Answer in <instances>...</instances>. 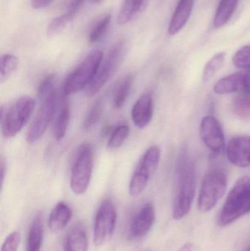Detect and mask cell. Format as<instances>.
Here are the masks:
<instances>
[{
	"label": "cell",
	"instance_id": "1",
	"mask_svg": "<svg viewBox=\"0 0 250 251\" xmlns=\"http://www.w3.org/2000/svg\"><path fill=\"white\" fill-rule=\"evenodd\" d=\"M197 187L196 167L186 151L179 156L176 172V187L173 205V218L180 221L190 212Z\"/></svg>",
	"mask_w": 250,
	"mask_h": 251
},
{
	"label": "cell",
	"instance_id": "2",
	"mask_svg": "<svg viewBox=\"0 0 250 251\" xmlns=\"http://www.w3.org/2000/svg\"><path fill=\"white\" fill-rule=\"evenodd\" d=\"M250 212V177L239 178L229 192L217 218V225L226 227Z\"/></svg>",
	"mask_w": 250,
	"mask_h": 251
},
{
	"label": "cell",
	"instance_id": "3",
	"mask_svg": "<svg viewBox=\"0 0 250 251\" xmlns=\"http://www.w3.org/2000/svg\"><path fill=\"white\" fill-rule=\"evenodd\" d=\"M104 59L101 50H93L68 75L63 86V94L66 97L86 89L93 80Z\"/></svg>",
	"mask_w": 250,
	"mask_h": 251
},
{
	"label": "cell",
	"instance_id": "4",
	"mask_svg": "<svg viewBox=\"0 0 250 251\" xmlns=\"http://www.w3.org/2000/svg\"><path fill=\"white\" fill-rule=\"evenodd\" d=\"M35 109V100L24 96L5 108H1V129L3 137L11 138L28 123Z\"/></svg>",
	"mask_w": 250,
	"mask_h": 251
},
{
	"label": "cell",
	"instance_id": "5",
	"mask_svg": "<svg viewBox=\"0 0 250 251\" xmlns=\"http://www.w3.org/2000/svg\"><path fill=\"white\" fill-rule=\"evenodd\" d=\"M39 108L26 131V140L29 144L36 143L45 134L55 117L60 101L57 88L39 97Z\"/></svg>",
	"mask_w": 250,
	"mask_h": 251
},
{
	"label": "cell",
	"instance_id": "6",
	"mask_svg": "<svg viewBox=\"0 0 250 251\" xmlns=\"http://www.w3.org/2000/svg\"><path fill=\"white\" fill-rule=\"evenodd\" d=\"M126 51L127 46L126 41L123 40L117 41L111 47L106 58L103 59L93 80L86 88V95L88 97H93L104 88L121 65Z\"/></svg>",
	"mask_w": 250,
	"mask_h": 251
},
{
	"label": "cell",
	"instance_id": "7",
	"mask_svg": "<svg viewBox=\"0 0 250 251\" xmlns=\"http://www.w3.org/2000/svg\"><path fill=\"white\" fill-rule=\"evenodd\" d=\"M227 187V176L220 169L208 171L204 177L198 196V209L202 213L212 210L224 196Z\"/></svg>",
	"mask_w": 250,
	"mask_h": 251
},
{
	"label": "cell",
	"instance_id": "8",
	"mask_svg": "<svg viewBox=\"0 0 250 251\" xmlns=\"http://www.w3.org/2000/svg\"><path fill=\"white\" fill-rule=\"evenodd\" d=\"M93 159V149L91 145L86 143L79 148L70 175V188L75 194H83L88 190L92 178Z\"/></svg>",
	"mask_w": 250,
	"mask_h": 251
},
{
	"label": "cell",
	"instance_id": "9",
	"mask_svg": "<svg viewBox=\"0 0 250 251\" xmlns=\"http://www.w3.org/2000/svg\"><path fill=\"white\" fill-rule=\"evenodd\" d=\"M160 159L161 151L158 146H151L145 151L129 182V192L132 197H137L145 190L151 176L158 168Z\"/></svg>",
	"mask_w": 250,
	"mask_h": 251
},
{
	"label": "cell",
	"instance_id": "10",
	"mask_svg": "<svg viewBox=\"0 0 250 251\" xmlns=\"http://www.w3.org/2000/svg\"><path fill=\"white\" fill-rule=\"evenodd\" d=\"M117 222V211L114 203L105 200L97 211L94 224L93 242L96 246L104 244L114 233Z\"/></svg>",
	"mask_w": 250,
	"mask_h": 251
},
{
	"label": "cell",
	"instance_id": "11",
	"mask_svg": "<svg viewBox=\"0 0 250 251\" xmlns=\"http://www.w3.org/2000/svg\"><path fill=\"white\" fill-rule=\"evenodd\" d=\"M200 133L208 149L214 153L221 151L226 143L225 134L223 127L214 116H206L202 119Z\"/></svg>",
	"mask_w": 250,
	"mask_h": 251
},
{
	"label": "cell",
	"instance_id": "12",
	"mask_svg": "<svg viewBox=\"0 0 250 251\" xmlns=\"http://www.w3.org/2000/svg\"><path fill=\"white\" fill-rule=\"evenodd\" d=\"M155 220V208L152 203L148 202L132 218L129 226V237L136 240L145 237L151 231Z\"/></svg>",
	"mask_w": 250,
	"mask_h": 251
},
{
	"label": "cell",
	"instance_id": "13",
	"mask_svg": "<svg viewBox=\"0 0 250 251\" xmlns=\"http://www.w3.org/2000/svg\"><path fill=\"white\" fill-rule=\"evenodd\" d=\"M227 159L239 168L250 167V136L237 135L229 140L226 148Z\"/></svg>",
	"mask_w": 250,
	"mask_h": 251
},
{
	"label": "cell",
	"instance_id": "14",
	"mask_svg": "<svg viewBox=\"0 0 250 251\" xmlns=\"http://www.w3.org/2000/svg\"><path fill=\"white\" fill-rule=\"evenodd\" d=\"M154 111V97L150 92L145 93L139 97L132 110V119L134 125L137 128L148 126L152 121Z\"/></svg>",
	"mask_w": 250,
	"mask_h": 251
},
{
	"label": "cell",
	"instance_id": "15",
	"mask_svg": "<svg viewBox=\"0 0 250 251\" xmlns=\"http://www.w3.org/2000/svg\"><path fill=\"white\" fill-rule=\"evenodd\" d=\"M195 1V0H180L169 25L168 33L170 35L179 33L186 25L192 13Z\"/></svg>",
	"mask_w": 250,
	"mask_h": 251
},
{
	"label": "cell",
	"instance_id": "16",
	"mask_svg": "<svg viewBox=\"0 0 250 251\" xmlns=\"http://www.w3.org/2000/svg\"><path fill=\"white\" fill-rule=\"evenodd\" d=\"M63 94L59 101L54 124V136L57 141H61L67 132L70 123V110L68 101Z\"/></svg>",
	"mask_w": 250,
	"mask_h": 251
},
{
	"label": "cell",
	"instance_id": "17",
	"mask_svg": "<svg viewBox=\"0 0 250 251\" xmlns=\"http://www.w3.org/2000/svg\"><path fill=\"white\" fill-rule=\"evenodd\" d=\"M64 251H88L86 228L82 224L75 225L64 240Z\"/></svg>",
	"mask_w": 250,
	"mask_h": 251
},
{
	"label": "cell",
	"instance_id": "18",
	"mask_svg": "<svg viewBox=\"0 0 250 251\" xmlns=\"http://www.w3.org/2000/svg\"><path fill=\"white\" fill-rule=\"evenodd\" d=\"M72 211L67 203L59 202L51 210L48 217V228L53 233L63 230L71 218Z\"/></svg>",
	"mask_w": 250,
	"mask_h": 251
},
{
	"label": "cell",
	"instance_id": "19",
	"mask_svg": "<svg viewBox=\"0 0 250 251\" xmlns=\"http://www.w3.org/2000/svg\"><path fill=\"white\" fill-rule=\"evenodd\" d=\"M244 72L228 75L216 82L214 91L219 95L233 94V93L243 92Z\"/></svg>",
	"mask_w": 250,
	"mask_h": 251
},
{
	"label": "cell",
	"instance_id": "20",
	"mask_svg": "<svg viewBox=\"0 0 250 251\" xmlns=\"http://www.w3.org/2000/svg\"><path fill=\"white\" fill-rule=\"evenodd\" d=\"M44 239V220L38 214L34 218L26 239V251H40Z\"/></svg>",
	"mask_w": 250,
	"mask_h": 251
},
{
	"label": "cell",
	"instance_id": "21",
	"mask_svg": "<svg viewBox=\"0 0 250 251\" xmlns=\"http://www.w3.org/2000/svg\"><path fill=\"white\" fill-rule=\"evenodd\" d=\"M239 0H221L214 19V26L220 28L225 26L231 19Z\"/></svg>",
	"mask_w": 250,
	"mask_h": 251
},
{
	"label": "cell",
	"instance_id": "22",
	"mask_svg": "<svg viewBox=\"0 0 250 251\" xmlns=\"http://www.w3.org/2000/svg\"><path fill=\"white\" fill-rule=\"evenodd\" d=\"M145 0H124L117 16L119 25H126L139 13Z\"/></svg>",
	"mask_w": 250,
	"mask_h": 251
},
{
	"label": "cell",
	"instance_id": "23",
	"mask_svg": "<svg viewBox=\"0 0 250 251\" xmlns=\"http://www.w3.org/2000/svg\"><path fill=\"white\" fill-rule=\"evenodd\" d=\"M232 107L234 114L242 120L250 119V94L242 92L233 99Z\"/></svg>",
	"mask_w": 250,
	"mask_h": 251
},
{
	"label": "cell",
	"instance_id": "24",
	"mask_svg": "<svg viewBox=\"0 0 250 251\" xmlns=\"http://www.w3.org/2000/svg\"><path fill=\"white\" fill-rule=\"evenodd\" d=\"M133 76L128 75L121 81L114 92L113 104L116 109H120L129 98L133 83Z\"/></svg>",
	"mask_w": 250,
	"mask_h": 251
},
{
	"label": "cell",
	"instance_id": "25",
	"mask_svg": "<svg viewBox=\"0 0 250 251\" xmlns=\"http://www.w3.org/2000/svg\"><path fill=\"white\" fill-rule=\"evenodd\" d=\"M112 16L110 13L103 16L101 19H98L92 27L91 28V32L88 36L89 42L91 44H95L101 41L106 34L110 27V22H111Z\"/></svg>",
	"mask_w": 250,
	"mask_h": 251
},
{
	"label": "cell",
	"instance_id": "26",
	"mask_svg": "<svg viewBox=\"0 0 250 251\" xmlns=\"http://www.w3.org/2000/svg\"><path fill=\"white\" fill-rule=\"evenodd\" d=\"M19 59L12 54H3L0 59V82L7 81L19 66Z\"/></svg>",
	"mask_w": 250,
	"mask_h": 251
},
{
	"label": "cell",
	"instance_id": "27",
	"mask_svg": "<svg viewBox=\"0 0 250 251\" xmlns=\"http://www.w3.org/2000/svg\"><path fill=\"white\" fill-rule=\"evenodd\" d=\"M226 53L219 52L208 60L203 72V80L204 82H208L212 79L213 76L222 69L226 61Z\"/></svg>",
	"mask_w": 250,
	"mask_h": 251
},
{
	"label": "cell",
	"instance_id": "28",
	"mask_svg": "<svg viewBox=\"0 0 250 251\" xmlns=\"http://www.w3.org/2000/svg\"><path fill=\"white\" fill-rule=\"evenodd\" d=\"M129 127L126 125H120L115 127L113 131L110 132L109 137L108 148L111 149H118L128 138L129 134Z\"/></svg>",
	"mask_w": 250,
	"mask_h": 251
},
{
	"label": "cell",
	"instance_id": "29",
	"mask_svg": "<svg viewBox=\"0 0 250 251\" xmlns=\"http://www.w3.org/2000/svg\"><path fill=\"white\" fill-rule=\"evenodd\" d=\"M104 112V101L98 100L90 109L86 115L83 126L85 129L88 130L95 126L101 119Z\"/></svg>",
	"mask_w": 250,
	"mask_h": 251
},
{
	"label": "cell",
	"instance_id": "30",
	"mask_svg": "<svg viewBox=\"0 0 250 251\" xmlns=\"http://www.w3.org/2000/svg\"><path fill=\"white\" fill-rule=\"evenodd\" d=\"M73 20V19L66 13L57 16L48 24L46 29L47 35L52 37L60 33L66 27V26Z\"/></svg>",
	"mask_w": 250,
	"mask_h": 251
},
{
	"label": "cell",
	"instance_id": "31",
	"mask_svg": "<svg viewBox=\"0 0 250 251\" xmlns=\"http://www.w3.org/2000/svg\"><path fill=\"white\" fill-rule=\"evenodd\" d=\"M233 64L236 68L250 70V46H245L236 51L233 57Z\"/></svg>",
	"mask_w": 250,
	"mask_h": 251
},
{
	"label": "cell",
	"instance_id": "32",
	"mask_svg": "<svg viewBox=\"0 0 250 251\" xmlns=\"http://www.w3.org/2000/svg\"><path fill=\"white\" fill-rule=\"evenodd\" d=\"M21 234L19 231L10 233L3 243L1 251H17L20 243Z\"/></svg>",
	"mask_w": 250,
	"mask_h": 251
},
{
	"label": "cell",
	"instance_id": "33",
	"mask_svg": "<svg viewBox=\"0 0 250 251\" xmlns=\"http://www.w3.org/2000/svg\"><path fill=\"white\" fill-rule=\"evenodd\" d=\"M54 0H32L31 1V7L34 10H41L45 8L47 6L49 5Z\"/></svg>",
	"mask_w": 250,
	"mask_h": 251
},
{
	"label": "cell",
	"instance_id": "34",
	"mask_svg": "<svg viewBox=\"0 0 250 251\" xmlns=\"http://www.w3.org/2000/svg\"><path fill=\"white\" fill-rule=\"evenodd\" d=\"M243 92L250 94V70L244 72Z\"/></svg>",
	"mask_w": 250,
	"mask_h": 251
},
{
	"label": "cell",
	"instance_id": "35",
	"mask_svg": "<svg viewBox=\"0 0 250 251\" xmlns=\"http://www.w3.org/2000/svg\"><path fill=\"white\" fill-rule=\"evenodd\" d=\"M0 166H1V185L2 187L4 176H5L6 174V165L2 159H1V165H0Z\"/></svg>",
	"mask_w": 250,
	"mask_h": 251
},
{
	"label": "cell",
	"instance_id": "36",
	"mask_svg": "<svg viewBox=\"0 0 250 251\" xmlns=\"http://www.w3.org/2000/svg\"><path fill=\"white\" fill-rule=\"evenodd\" d=\"M179 251H194V245L190 243H186Z\"/></svg>",
	"mask_w": 250,
	"mask_h": 251
},
{
	"label": "cell",
	"instance_id": "37",
	"mask_svg": "<svg viewBox=\"0 0 250 251\" xmlns=\"http://www.w3.org/2000/svg\"><path fill=\"white\" fill-rule=\"evenodd\" d=\"M91 2H92V4H98V3L101 2L102 0H90Z\"/></svg>",
	"mask_w": 250,
	"mask_h": 251
},
{
	"label": "cell",
	"instance_id": "38",
	"mask_svg": "<svg viewBox=\"0 0 250 251\" xmlns=\"http://www.w3.org/2000/svg\"><path fill=\"white\" fill-rule=\"evenodd\" d=\"M244 251H250V243L248 245V247L245 249V250Z\"/></svg>",
	"mask_w": 250,
	"mask_h": 251
}]
</instances>
